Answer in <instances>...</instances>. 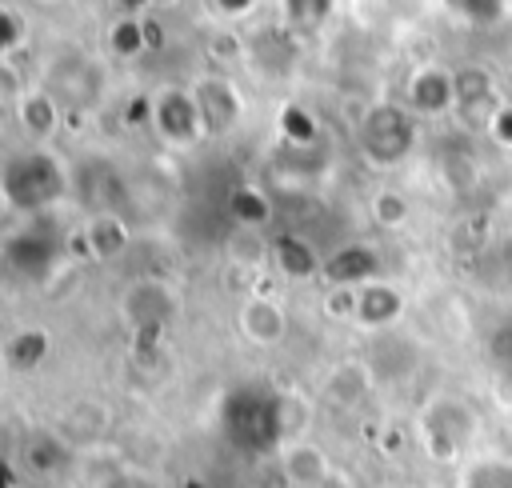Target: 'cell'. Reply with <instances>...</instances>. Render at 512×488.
Returning a JSON list of instances; mask_svg holds the SVG:
<instances>
[{
    "label": "cell",
    "mask_w": 512,
    "mask_h": 488,
    "mask_svg": "<svg viewBox=\"0 0 512 488\" xmlns=\"http://www.w3.org/2000/svg\"><path fill=\"white\" fill-rule=\"evenodd\" d=\"M4 24H8V12H0V56L8 52V40H4Z\"/></svg>",
    "instance_id": "cell-18"
},
{
    "label": "cell",
    "mask_w": 512,
    "mask_h": 488,
    "mask_svg": "<svg viewBox=\"0 0 512 488\" xmlns=\"http://www.w3.org/2000/svg\"><path fill=\"white\" fill-rule=\"evenodd\" d=\"M396 312H400V296H396L392 288H384V284L360 288V296H356V316H360V324L380 328V324L396 320Z\"/></svg>",
    "instance_id": "cell-13"
},
{
    "label": "cell",
    "mask_w": 512,
    "mask_h": 488,
    "mask_svg": "<svg viewBox=\"0 0 512 488\" xmlns=\"http://www.w3.org/2000/svg\"><path fill=\"white\" fill-rule=\"evenodd\" d=\"M472 428H476L472 412H468L464 404H456V400H440V404H432V408L424 412L428 452H436V456L460 452V448L472 440Z\"/></svg>",
    "instance_id": "cell-9"
},
{
    "label": "cell",
    "mask_w": 512,
    "mask_h": 488,
    "mask_svg": "<svg viewBox=\"0 0 512 488\" xmlns=\"http://www.w3.org/2000/svg\"><path fill=\"white\" fill-rule=\"evenodd\" d=\"M280 472H284V480L292 488H324L332 480L328 456L308 440H288L280 448Z\"/></svg>",
    "instance_id": "cell-11"
},
{
    "label": "cell",
    "mask_w": 512,
    "mask_h": 488,
    "mask_svg": "<svg viewBox=\"0 0 512 488\" xmlns=\"http://www.w3.org/2000/svg\"><path fill=\"white\" fill-rule=\"evenodd\" d=\"M220 428L228 432L232 444L248 448V452H264V448H284L292 436L288 424V396L284 392H268V388H232L220 404Z\"/></svg>",
    "instance_id": "cell-3"
},
{
    "label": "cell",
    "mask_w": 512,
    "mask_h": 488,
    "mask_svg": "<svg viewBox=\"0 0 512 488\" xmlns=\"http://www.w3.org/2000/svg\"><path fill=\"white\" fill-rule=\"evenodd\" d=\"M72 196V168L56 144H20L0 160V204L8 212L44 216Z\"/></svg>",
    "instance_id": "cell-1"
},
{
    "label": "cell",
    "mask_w": 512,
    "mask_h": 488,
    "mask_svg": "<svg viewBox=\"0 0 512 488\" xmlns=\"http://www.w3.org/2000/svg\"><path fill=\"white\" fill-rule=\"evenodd\" d=\"M240 332L256 348L280 344L284 332H288V316H284L280 300H272V296H248L244 308H240Z\"/></svg>",
    "instance_id": "cell-10"
},
{
    "label": "cell",
    "mask_w": 512,
    "mask_h": 488,
    "mask_svg": "<svg viewBox=\"0 0 512 488\" xmlns=\"http://www.w3.org/2000/svg\"><path fill=\"white\" fill-rule=\"evenodd\" d=\"M360 148L376 164H396L412 148V124H408V116L400 108H392V104L372 108L364 116V124H360Z\"/></svg>",
    "instance_id": "cell-6"
},
{
    "label": "cell",
    "mask_w": 512,
    "mask_h": 488,
    "mask_svg": "<svg viewBox=\"0 0 512 488\" xmlns=\"http://www.w3.org/2000/svg\"><path fill=\"white\" fill-rule=\"evenodd\" d=\"M460 488H512V460H484V464H476Z\"/></svg>",
    "instance_id": "cell-15"
},
{
    "label": "cell",
    "mask_w": 512,
    "mask_h": 488,
    "mask_svg": "<svg viewBox=\"0 0 512 488\" xmlns=\"http://www.w3.org/2000/svg\"><path fill=\"white\" fill-rule=\"evenodd\" d=\"M92 488H164V480H160V476H152V472H144V468L124 464V468L104 472V476H100Z\"/></svg>",
    "instance_id": "cell-16"
},
{
    "label": "cell",
    "mask_w": 512,
    "mask_h": 488,
    "mask_svg": "<svg viewBox=\"0 0 512 488\" xmlns=\"http://www.w3.org/2000/svg\"><path fill=\"white\" fill-rule=\"evenodd\" d=\"M12 112H16V124L24 132L28 144H56V132L60 124L68 120L60 112V104L40 88V84H28L16 100H12Z\"/></svg>",
    "instance_id": "cell-8"
},
{
    "label": "cell",
    "mask_w": 512,
    "mask_h": 488,
    "mask_svg": "<svg viewBox=\"0 0 512 488\" xmlns=\"http://www.w3.org/2000/svg\"><path fill=\"white\" fill-rule=\"evenodd\" d=\"M144 120H148L156 144L168 152H192L196 144L208 140L192 84H176V80L156 84L144 100Z\"/></svg>",
    "instance_id": "cell-4"
},
{
    "label": "cell",
    "mask_w": 512,
    "mask_h": 488,
    "mask_svg": "<svg viewBox=\"0 0 512 488\" xmlns=\"http://www.w3.org/2000/svg\"><path fill=\"white\" fill-rule=\"evenodd\" d=\"M192 92H196V104H200V116H204V132L208 140H224L240 128L244 120V96L236 88V80L220 76V72H204L196 80H188Z\"/></svg>",
    "instance_id": "cell-5"
},
{
    "label": "cell",
    "mask_w": 512,
    "mask_h": 488,
    "mask_svg": "<svg viewBox=\"0 0 512 488\" xmlns=\"http://www.w3.org/2000/svg\"><path fill=\"white\" fill-rule=\"evenodd\" d=\"M276 12H280V24L288 32L312 36V32H320L332 20L336 0H276Z\"/></svg>",
    "instance_id": "cell-12"
},
{
    "label": "cell",
    "mask_w": 512,
    "mask_h": 488,
    "mask_svg": "<svg viewBox=\"0 0 512 488\" xmlns=\"http://www.w3.org/2000/svg\"><path fill=\"white\" fill-rule=\"evenodd\" d=\"M208 8L220 24H240L260 8V0H208Z\"/></svg>",
    "instance_id": "cell-17"
},
{
    "label": "cell",
    "mask_w": 512,
    "mask_h": 488,
    "mask_svg": "<svg viewBox=\"0 0 512 488\" xmlns=\"http://www.w3.org/2000/svg\"><path fill=\"white\" fill-rule=\"evenodd\" d=\"M108 48L116 56H140L148 48L144 40V20L140 16H120L112 28H108Z\"/></svg>",
    "instance_id": "cell-14"
},
{
    "label": "cell",
    "mask_w": 512,
    "mask_h": 488,
    "mask_svg": "<svg viewBox=\"0 0 512 488\" xmlns=\"http://www.w3.org/2000/svg\"><path fill=\"white\" fill-rule=\"evenodd\" d=\"M120 312L132 328L140 332H156L164 328L172 316H176V292L164 284V280H152V276H140L124 288L120 296Z\"/></svg>",
    "instance_id": "cell-7"
},
{
    "label": "cell",
    "mask_w": 512,
    "mask_h": 488,
    "mask_svg": "<svg viewBox=\"0 0 512 488\" xmlns=\"http://www.w3.org/2000/svg\"><path fill=\"white\" fill-rule=\"evenodd\" d=\"M36 84L60 104L64 116H96L108 96V64L92 48L60 44L44 60Z\"/></svg>",
    "instance_id": "cell-2"
}]
</instances>
